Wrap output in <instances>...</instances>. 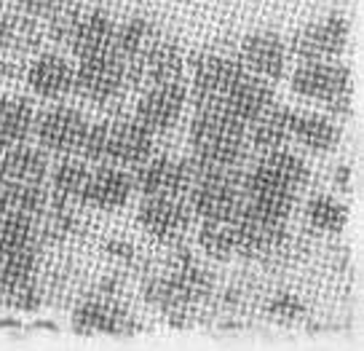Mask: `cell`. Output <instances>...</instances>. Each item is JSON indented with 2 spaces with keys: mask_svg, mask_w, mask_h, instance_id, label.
Instances as JSON below:
<instances>
[{
  "mask_svg": "<svg viewBox=\"0 0 364 351\" xmlns=\"http://www.w3.org/2000/svg\"><path fill=\"white\" fill-rule=\"evenodd\" d=\"M193 161L201 167H239L247 153V124L223 108H198L188 132Z\"/></svg>",
  "mask_w": 364,
  "mask_h": 351,
  "instance_id": "cell-1",
  "label": "cell"
},
{
  "mask_svg": "<svg viewBox=\"0 0 364 351\" xmlns=\"http://www.w3.org/2000/svg\"><path fill=\"white\" fill-rule=\"evenodd\" d=\"M292 89L306 100H321L335 115L351 113V70L332 59L303 62L292 75Z\"/></svg>",
  "mask_w": 364,
  "mask_h": 351,
  "instance_id": "cell-2",
  "label": "cell"
},
{
  "mask_svg": "<svg viewBox=\"0 0 364 351\" xmlns=\"http://www.w3.org/2000/svg\"><path fill=\"white\" fill-rule=\"evenodd\" d=\"M126 89H129L126 62L115 54L113 48L80 59L78 70L73 75V91L83 100H91L97 105L113 103Z\"/></svg>",
  "mask_w": 364,
  "mask_h": 351,
  "instance_id": "cell-3",
  "label": "cell"
},
{
  "mask_svg": "<svg viewBox=\"0 0 364 351\" xmlns=\"http://www.w3.org/2000/svg\"><path fill=\"white\" fill-rule=\"evenodd\" d=\"M247 75L250 73H247V68H244V62L239 57L217 54V51L196 54L193 89H191V100H193L196 110L217 105L228 91L233 89L236 83H241Z\"/></svg>",
  "mask_w": 364,
  "mask_h": 351,
  "instance_id": "cell-4",
  "label": "cell"
},
{
  "mask_svg": "<svg viewBox=\"0 0 364 351\" xmlns=\"http://www.w3.org/2000/svg\"><path fill=\"white\" fill-rule=\"evenodd\" d=\"M193 180V159H148L132 174V185L142 196H185Z\"/></svg>",
  "mask_w": 364,
  "mask_h": 351,
  "instance_id": "cell-5",
  "label": "cell"
},
{
  "mask_svg": "<svg viewBox=\"0 0 364 351\" xmlns=\"http://www.w3.org/2000/svg\"><path fill=\"white\" fill-rule=\"evenodd\" d=\"M348 41V22L343 14H327L318 22L306 24L292 38V54L303 62H318V59H335L346 48Z\"/></svg>",
  "mask_w": 364,
  "mask_h": 351,
  "instance_id": "cell-6",
  "label": "cell"
},
{
  "mask_svg": "<svg viewBox=\"0 0 364 351\" xmlns=\"http://www.w3.org/2000/svg\"><path fill=\"white\" fill-rule=\"evenodd\" d=\"M182 75H185V57H182L180 46L171 43V41H156L136 62L126 65L129 89L180 83Z\"/></svg>",
  "mask_w": 364,
  "mask_h": 351,
  "instance_id": "cell-7",
  "label": "cell"
},
{
  "mask_svg": "<svg viewBox=\"0 0 364 351\" xmlns=\"http://www.w3.org/2000/svg\"><path fill=\"white\" fill-rule=\"evenodd\" d=\"M86 129H89V121L83 118V113H78L75 108H68V105L51 108L41 118H35L38 142L46 150H54V153H62V156L80 153Z\"/></svg>",
  "mask_w": 364,
  "mask_h": 351,
  "instance_id": "cell-8",
  "label": "cell"
},
{
  "mask_svg": "<svg viewBox=\"0 0 364 351\" xmlns=\"http://www.w3.org/2000/svg\"><path fill=\"white\" fill-rule=\"evenodd\" d=\"M136 217L148 234L161 241H174L191 228L193 209L185 196H145Z\"/></svg>",
  "mask_w": 364,
  "mask_h": 351,
  "instance_id": "cell-9",
  "label": "cell"
},
{
  "mask_svg": "<svg viewBox=\"0 0 364 351\" xmlns=\"http://www.w3.org/2000/svg\"><path fill=\"white\" fill-rule=\"evenodd\" d=\"M188 103V89L180 83H159L148 86L142 100L136 103L134 121L145 126L148 132H166L180 121L182 110Z\"/></svg>",
  "mask_w": 364,
  "mask_h": 351,
  "instance_id": "cell-10",
  "label": "cell"
},
{
  "mask_svg": "<svg viewBox=\"0 0 364 351\" xmlns=\"http://www.w3.org/2000/svg\"><path fill=\"white\" fill-rule=\"evenodd\" d=\"M153 156V132L136 121H107L105 164L113 167H139Z\"/></svg>",
  "mask_w": 364,
  "mask_h": 351,
  "instance_id": "cell-11",
  "label": "cell"
},
{
  "mask_svg": "<svg viewBox=\"0 0 364 351\" xmlns=\"http://www.w3.org/2000/svg\"><path fill=\"white\" fill-rule=\"evenodd\" d=\"M241 62L247 73L262 80L282 78L287 65V46L276 33H252L241 43Z\"/></svg>",
  "mask_w": 364,
  "mask_h": 351,
  "instance_id": "cell-12",
  "label": "cell"
},
{
  "mask_svg": "<svg viewBox=\"0 0 364 351\" xmlns=\"http://www.w3.org/2000/svg\"><path fill=\"white\" fill-rule=\"evenodd\" d=\"M132 188V174L113 164H100V169L89 172L80 201L94 209H118L126 204Z\"/></svg>",
  "mask_w": 364,
  "mask_h": 351,
  "instance_id": "cell-13",
  "label": "cell"
},
{
  "mask_svg": "<svg viewBox=\"0 0 364 351\" xmlns=\"http://www.w3.org/2000/svg\"><path fill=\"white\" fill-rule=\"evenodd\" d=\"M273 105V91L262 78L247 75V78L236 83L233 89L228 91L225 97L217 103V108H223L225 113H230L241 124H252L257 115H262ZM215 108V105H212Z\"/></svg>",
  "mask_w": 364,
  "mask_h": 351,
  "instance_id": "cell-14",
  "label": "cell"
},
{
  "mask_svg": "<svg viewBox=\"0 0 364 351\" xmlns=\"http://www.w3.org/2000/svg\"><path fill=\"white\" fill-rule=\"evenodd\" d=\"M73 75H75V68L65 57L43 54L27 70V83L43 100H62L73 91Z\"/></svg>",
  "mask_w": 364,
  "mask_h": 351,
  "instance_id": "cell-15",
  "label": "cell"
},
{
  "mask_svg": "<svg viewBox=\"0 0 364 351\" xmlns=\"http://www.w3.org/2000/svg\"><path fill=\"white\" fill-rule=\"evenodd\" d=\"M113 35L115 24L110 16H105V11H89L80 14L73 33H70V51L78 59L94 57V54H102L113 48Z\"/></svg>",
  "mask_w": 364,
  "mask_h": 351,
  "instance_id": "cell-16",
  "label": "cell"
},
{
  "mask_svg": "<svg viewBox=\"0 0 364 351\" xmlns=\"http://www.w3.org/2000/svg\"><path fill=\"white\" fill-rule=\"evenodd\" d=\"M292 124H295V113L284 105L273 103L265 113L247 124V142L257 150H276L287 140H292Z\"/></svg>",
  "mask_w": 364,
  "mask_h": 351,
  "instance_id": "cell-17",
  "label": "cell"
},
{
  "mask_svg": "<svg viewBox=\"0 0 364 351\" xmlns=\"http://www.w3.org/2000/svg\"><path fill=\"white\" fill-rule=\"evenodd\" d=\"M35 132V110L22 97L0 100V156L14 145H22Z\"/></svg>",
  "mask_w": 364,
  "mask_h": 351,
  "instance_id": "cell-18",
  "label": "cell"
},
{
  "mask_svg": "<svg viewBox=\"0 0 364 351\" xmlns=\"http://www.w3.org/2000/svg\"><path fill=\"white\" fill-rule=\"evenodd\" d=\"M48 161L41 150L30 147L27 142L9 147L0 156V177L3 180H16V182H41L43 185L46 174H48Z\"/></svg>",
  "mask_w": 364,
  "mask_h": 351,
  "instance_id": "cell-19",
  "label": "cell"
},
{
  "mask_svg": "<svg viewBox=\"0 0 364 351\" xmlns=\"http://www.w3.org/2000/svg\"><path fill=\"white\" fill-rule=\"evenodd\" d=\"M159 41L156 24L148 22L145 16H132L121 27H115L113 35V51L124 59L126 65H132L148 51L150 46Z\"/></svg>",
  "mask_w": 364,
  "mask_h": 351,
  "instance_id": "cell-20",
  "label": "cell"
},
{
  "mask_svg": "<svg viewBox=\"0 0 364 351\" xmlns=\"http://www.w3.org/2000/svg\"><path fill=\"white\" fill-rule=\"evenodd\" d=\"M48 204L43 185L41 182H16L0 177V212L11 215H41Z\"/></svg>",
  "mask_w": 364,
  "mask_h": 351,
  "instance_id": "cell-21",
  "label": "cell"
},
{
  "mask_svg": "<svg viewBox=\"0 0 364 351\" xmlns=\"http://www.w3.org/2000/svg\"><path fill=\"white\" fill-rule=\"evenodd\" d=\"M73 328L80 335H91V332H110L118 335L126 330V314L118 306L107 303V300H91L86 306H80L73 317Z\"/></svg>",
  "mask_w": 364,
  "mask_h": 351,
  "instance_id": "cell-22",
  "label": "cell"
},
{
  "mask_svg": "<svg viewBox=\"0 0 364 351\" xmlns=\"http://www.w3.org/2000/svg\"><path fill=\"white\" fill-rule=\"evenodd\" d=\"M292 140H297L300 145L311 147L316 153H327L338 145L341 140V129L335 121H330L327 115H297L292 124Z\"/></svg>",
  "mask_w": 364,
  "mask_h": 351,
  "instance_id": "cell-23",
  "label": "cell"
},
{
  "mask_svg": "<svg viewBox=\"0 0 364 351\" xmlns=\"http://www.w3.org/2000/svg\"><path fill=\"white\" fill-rule=\"evenodd\" d=\"M89 167L80 159H65L59 164L54 174H51V193L59 204H70V201H80L86 180H89Z\"/></svg>",
  "mask_w": 364,
  "mask_h": 351,
  "instance_id": "cell-24",
  "label": "cell"
},
{
  "mask_svg": "<svg viewBox=\"0 0 364 351\" xmlns=\"http://www.w3.org/2000/svg\"><path fill=\"white\" fill-rule=\"evenodd\" d=\"M198 244L206 255L217 261H225L239 255V239H236V223L233 220H204V228L198 234Z\"/></svg>",
  "mask_w": 364,
  "mask_h": 351,
  "instance_id": "cell-25",
  "label": "cell"
},
{
  "mask_svg": "<svg viewBox=\"0 0 364 351\" xmlns=\"http://www.w3.org/2000/svg\"><path fill=\"white\" fill-rule=\"evenodd\" d=\"M35 241H38V231H35L33 217L0 212V255L35 247Z\"/></svg>",
  "mask_w": 364,
  "mask_h": 351,
  "instance_id": "cell-26",
  "label": "cell"
},
{
  "mask_svg": "<svg viewBox=\"0 0 364 351\" xmlns=\"http://www.w3.org/2000/svg\"><path fill=\"white\" fill-rule=\"evenodd\" d=\"M308 220L318 231H343L348 220V209L330 196H318L308 204Z\"/></svg>",
  "mask_w": 364,
  "mask_h": 351,
  "instance_id": "cell-27",
  "label": "cell"
},
{
  "mask_svg": "<svg viewBox=\"0 0 364 351\" xmlns=\"http://www.w3.org/2000/svg\"><path fill=\"white\" fill-rule=\"evenodd\" d=\"M271 314L276 319H282V322H292V319L303 314V303L292 293H282L271 300Z\"/></svg>",
  "mask_w": 364,
  "mask_h": 351,
  "instance_id": "cell-28",
  "label": "cell"
},
{
  "mask_svg": "<svg viewBox=\"0 0 364 351\" xmlns=\"http://www.w3.org/2000/svg\"><path fill=\"white\" fill-rule=\"evenodd\" d=\"M62 0H16V9L30 16H48Z\"/></svg>",
  "mask_w": 364,
  "mask_h": 351,
  "instance_id": "cell-29",
  "label": "cell"
},
{
  "mask_svg": "<svg viewBox=\"0 0 364 351\" xmlns=\"http://www.w3.org/2000/svg\"><path fill=\"white\" fill-rule=\"evenodd\" d=\"M19 73H22V68H19L16 62H11L6 54H0V80H11V78H16Z\"/></svg>",
  "mask_w": 364,
  "mask_h": 351,
  "instance_id": "cell-30",
  "label": "cell"
},
{
  "mask_svg": "<svg viewBox=\"0 0 364 351\" xmlns=\"http://www.w3.org/2000/svg\"><path fill=\"white\" fill-rule=\"evenodd\" d=\"M9 27H11V14L0 11V54L9 51Z\"/></svg>",
  "mask_w": 364,
  "mask_h": 351,
  "instance_id": "cell-31",
  "label": "cell"
},
{
  "mask_svg": "<svg viewBox=\"0 0 364 351\" xmlns=\"http://www.w3.org/2000/svg\"><path fill=\"white\" fill-rule=\"evenodd\" d=\"M105 249H107V255H115V258H126V261L132 258V247L124 244V241H110Z\"/></svg>",
  "mask_w": 364,
  "mask_h": 351,
  "instance_id": "cell-32",
  "label": "cell"
},
{
  "mask_svg": "<svg viewBox=\"0 0 364 351\" xmlns=\"http://www.w3.org/2000/svg\"><path fill=\"white\" fill-rule=\"evenodd\" d=\"M3 293H6V287H3V279H0V303H3Z\"/></svg>",
  "mask_w": 364,
  "mask_h": 351,
  "instance_id": "cell-33",
  "label": "cell"
}]
</instances>
